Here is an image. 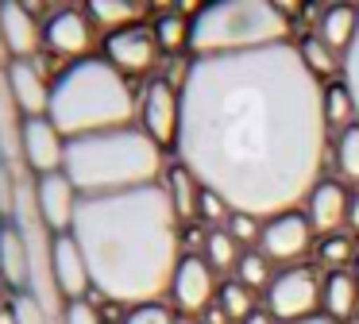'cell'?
Here are the masks:
<instances>
[{
    "label": "cell",
    "instance_id": "7a4b0ae2",
    "mask_svg": "<svg viewBox=\"0 0 359 324\" xmlns=\"http://www.w3.org/2000/svg\"><path fill=\"white\" fill-rule=\"evenodd\" d=\"M74 239L93 274V290L112 305H151L182 262V220L163 182L147 189L81 197Z\"/></svg>",
    "mask_w": 359,
    "mask_h": 324
},
{
    "label": "cell",
    "instance_id": "b9f144b4",
    "mask_svg": "<svg viewBox=\"0 0 359 324\" xmlns=\"http://www.w3.org/2000/svg\"><path fill=\"white\" fill-rule=\"evenodd\" d=\"M351 320H355V324H359V309H355V316H351Z\"/></svg>",
    "mask_w": 359,
    "mask_h": 324
},
{
    "label": "cell",
    "instance_id": "ee69618b",
    "mask_svg": "<svg viewBox=\"0 0 359 324\" xmlns=\"http://www.w3.org/2000/svg\"><path fill=\"white\" fill-rule=\"evenodd\" d=\"M197 324H201V320H197Z\"/></svg>",
    "mask_w": 359,
    "mask_h": 324
},
{
    "label": "cell",
    "instance_id": "277c9868",
    "mask_svg": "<svg viewBox=\"0 0 359 324\" xmlns=\"http://www.w3.org/2000/svg\"><path fill=\"white\" fill-rule=\"evenodd\" d=\"M140 100L135 89L109 58H81L70 62L55 77L50 89V120L66 139L97 135V131H116V128H135Z\"/></svg>",
    "mask_w": 359,
    "mask_h": 324
},
{
    "label": "cell",
    "instance_id": "4dcf8cb0",
    "mask_svg": "<svg viewBox=\"0 0 359 324\" xmlns=\"http://www.w3.org/2000/svg\"><path fill=\"white\" fill-rule=\"evenodd\" d=\"M224 228H228V236H232L240 247L243 243H248V247L255 243L259 247V236H263V220H259V216H248V212H232Z\"/></svg>",
    "mask_w": 359,
    "mask_h": 324
},
{
    "label": "cell",
    "instance_id": "60d3db41",
    "mask_svg": "<svg viewBox=\"0 0 359 324\" xmlns=\"http://www.w3.org/2000/svg\"><path fill=\"white\" fill-rule=\"evenodd\" d=\"M4 220H8V212H4V205H0V228H4Z\"/></svg>",
    "mask_w": 359,
    "mask_h": 324
},
{
    "label": "cell",
    "instance_id": "5bb4252c",
    "mask_svg": "<svg viewBox=\"0 0 359 324\" xmlns=\"http://www.w3.org/2000/svg\"><path fill=\"white\" fill-rule=\"evenodd\" d=\"M50 274H55V290L66 301H86V293H93L89 262H86V255H81L78 239L70 231L50 239Z\"/></svg>",
    "mask_w": 359,
    "mask_h": 324
},
{
    "label": "cell",
    "instance_id": "d4e9b609",
    "mask_svg": "<svg viewBox=\"0 0 359 324\" xmlns=\"http://www.w3.org/2000/svg\"><path fill=\"white\" fill-rule=\"evenodd\" d=\"M297 54H302V62L317 77H332L336 69H344V54H336L320 35H305L302 43H297Z\"/></svg>",
    "mask_w": 359,
    "mask_h": 324
},
{
    "label": "cell",
    "instance_id": "ac0fdd59",
    "mask_svg": "<svg viewBox=\"0 0 359 324\" xmlns=\"http://www.w3.org/2000/svg\"><path fill=\"white\" fill-rule=\"evenodd\" d=\"M0 282H8L16 293L32 290V243L20 220H4L0 228Z\"/></svg>",
    "mask_w": 359,
    "mask_h": 324
},
{
    "label": "cell",
    "instance_id": "2e32d148",
    "mask_svg": "<svg viewBox=\"0 0 359 324\" xmlns=\"http://www.w3.org/2000/svg\"><path fill=\"white\" fill-rule=\"evenodd\" d=\"M348 205H351V193L340 182H332V177H320L313 185V193L305 197V216H309L313 231L325 239V236H336L348 224Z\"/></svg>",
    "mask_w": 359,
    "mask_h": 324
},
{
    "label": "cell",
    "instance_id": "9c48e42d",
    "mask_svg": "<svg viewBox=\"0 0 359 324\" xmlns=\"http://www.w3.org/2000/svg\"><path fill=\"white\" fill-rule=\"evenodd\" d=\"M66 143H70V139L55 128L50 116H27L24 128H20V154H24V162L35 170V177L62 174Z\"/></svg>",
    "mask_w": 359,
    "mask_h": 324
},
{
    "label": "cell",
    "instance_id": "8fae6325",
    "mask_svg": "<svg viewBox=\"0 0 359 324\" xmlns=\"http://www.w3.org/2000/svg\"><path fill=\"white\" fill-rule=\"evenodd\" d=\"M158 54H163V46H158L151 23H135V27H124V31H116V35H104V54L101 58H109L124 77H132V74L155 69Z\"/></svg>",
    "mask_w": 359,
    "mask_h": 324
},
{
    "label": "cell",
    "instance_id": "cb8c5ba5",
    "mask_svg": "<svg viewBox=\"0 0 359 324\" xmlns=\"http://www.w3.org/2000/svg\"><path fill=\"white\" fill-rule=\"evenodd\" d=\"M325 123L328 128H340V131H348L351 123H359L355 100H351V93H348L344 81H328L325 85Z\"/></svg>",
    "mask_w": 359,
    "mask_h": 324
},
{
    "label": "cell",
    "instance_id": "83f0119b",
    "mask_svg": "<svg viewBox=\"0 0 359 324\" xmlns=\"http://www.w3.org/2000/svg\"><path fill=\"white\" fill-rule=\"evenodd\" d=\"M332 162H336V174H340L344 182H359V123H351L348 131L336 135Z\"/></svg>",
    "mask_w": 359,
    "mask_h": 324
},
{
    "label": "cell",
    "instance_id": "4fadbf2b",
    "mask_svg": "<svg viewBox=\"0 0 359 324\" xmlns=\"http://www.w3.org/2000/svg\"><path fill=\"white\" fill-rule=\"evenodd\" d=\"M217 270L201 259V255H182L178 270L170 282V301L182 313H205L217 297Z\"/></svg>",
    "mask_w": 359,
    "mask_h": 324
},
{
    "label": "cell",
    "instance_id": "d590c367",
    "mask_svg": "<svg viewBox=\"0 0 359 324\" xmlns=\"http://www.w3.org/2000/svg\"><path fill=\"white\" fill-rule=\"evenodd\" d=\"M201 324H232V316H228L220 305H209V309H205V320Z\"/></svg>",
    "mask_w": 359,
    "mask_h": 324
},
{
    "label": "cell",
    "instance_id": "f1b7e54d",
    "mask_svg": "<svg viewBox=\"0 0 359 324\" xmlns=\"http://www.w3.org/2000/svg\"><path fill=\"white\" fill-rule=\"evenodd\" d=\"M355 239L344 236V231H336V236H325L317 243V262L328 270H348L351 262H355Z\"/></svg>",
    "mask_w": 359,
    "mask_h": 324
},
{
    "label": "cell",
    "instance_id": "5b68a950",
    "mask_svg": "<svg viewBox=\"0 0 359 324\" xmlns=\"http://www.w3.org/2000/svg\"><path fill=\"white\" fill-rule=\"evenodd\" d=\"M278 43H290V15L278 4H263V0H224L201 8L189 20L194 58L263 50Z\"/></svg>",
    "mask_w": 359,
    "mask_h": 324
},
{
    "label": "cell",
    "instance_id": "52a82bcc",
    "mask_svg": "<svg viewBox=\"0 0 359 324\" xmlns=\"http://www.w3.org/2000/svg\"><path fill=\"white\" fill-rule=\"evenodd\" d=\"M140 128L158 147L178 143V128H182V85L178 81L151 77L147 89L140 93Z\"/></svg>",
    "mask_w": 359,
    "mask_h": 324
},
{
    "label": "cell",
    "instance_id": "836d02e7",
    "mask_svg": "<svg viewBox=\"0 0 359 324\" xmlns=\"http://www.w3.org/2000/svg\"><path fill=\"white\" fill-rule=\"evenodd\" d=\"M124 324H174V313L166 305H158V301H151V305H135L124 316Z\"/></svg>",
    "mask_w": 359,
    "mask_h": 324
},
{
    "label": "cell",
    "instance_id": "f546056e",
    "mask_svg": "<svg viewBox=\"0 0 359 324\" xmlns=\"http://www.w3.org/2000/svg\"><path fill=\"white\" fill-rule=\"evenodd\" d=\"M217 305L224 309L228 316H232V320H248L251 313H255V290H248V285L243 282H224L217 290Z\"/></svg>",
    "mask_w": 359,
    "mask_h": 324
},
{
    "label": "cell",
    "instance_id": "1f68e13d",
    "mask_svg": "<svg viewBox=\"0 0 359 324\" xmlns=\"http://www.w3.org/2000/svg\"><path fill=\"white\" fill-rule=\"evenodd\" d=\"M12 309H16V324H47V309L35 293H16Z\"/></svg>",
    "mask_w": 359,
    "mask_h": 324
},
{
    "label": "cell",
    "instance_id": "3957f363",
    "mask_svg": "<svg viewBox=\"0 0 359 324\" xmlns=\"http://www.w3.org/2000/svg\"><path fill=\"white\" fill-rule=\"evenodd\" d=\"M62 174L74 182L81 197H109V193L158 185L166 174V162L163 147L143 128H116L70 139Z\"/></svg>",
    "mask_w": 359,
    "mask_h": 324
},
{
    "label": "cell",
    "instance_id": "d6a6232c",
    "mask_svg": "<svg viewBox=\"0 0 359 324\" xmlns=\"http://www.w3.org/2000/svg\"><path fill=\"white\" fill-rule=\"evenodd\" d=\"M344 85H348L351 100H355V116H359V27H355L351 46L344 50Z\"/></svg>",
    "mask_w": 359,
    "mask_h": 324
},
{
    "label": "cell",
    "instance_id": "7402d4cb",
    "mask_svg": "<svg viewBox=\"0 0 359 324\" xmlns=\"http://www.w3.org/2000/svg\"><path fill=\"white\" fill-rule=\"evenodd\" d=\"M355 27H359V8L328 4L325 12L317 15V31H313V35H320L336 54H344L351 46V39H355Z\"/></svg>",
    "mask_w": 359,
    "mask_h": 324
},
{
    "label": "cell",
    "instance_id": "44dd1931",
    "mask_svg": "<svg viewBox=\"0 0 359 324\" xmlns=\"http://www.w3.org/2000/svg\"><path fill=\"white\" fill-rule=\"evenodd\" d=\"M86 15L93 20L97 31L116 35V31H124V27L147 23L151 8L147 4H132V0H93V4H86Z\"/></svg>",
    "mask_w": 359,
    "mask_h": 324
},
{
    "label": "cell",
    "instance_id": "ba28073f",
    "mask_svg": "<svg viewBox=\"0 0 359 324\" xmlns=\"http://www.w3.org/2000/svg\"><path fill=\"white\" fill-rule=\"evenodd\" d=\"M313 224L305 212H282V216H271L263 220V236H259V251L266 255L271 262H278L282 270L286 266H302V259L309 255L313 247Z\"/></svg>",
    "mask_w": 359,
    "mask_h": 324
},
{
    "label": "cell",
    "instance_id": "ab89813d",
    "mask_svg": "<svg viewBox=\"0 0 359 324\" xmlns=\"http://www.w3.org/2000/svg\"><path fill=\"white\" fill-rule=\"evenodd\" d=\"M351 274H355V282H359V255H355V262H351Z\"/></svg>",
    "mask_w": 359,
    "mask_h": 324
},
{
    "label": "cell",
    "instance_id": "6da1fadb",
    "mask_svg": "<svg viewBox=\"0 0 359 324\" xmlns=\"http://www.w3.org/2000/svg\"><path fill=\"white\" fill-rule=\"evenodd\" d=\"M325 85L294 43L209 54L182 69L178 162L232 212H294L320 182Z\"/></svg>",
    "mask_w": 359,
    "mask_h": 324
},
{
    "label": "cell",
    "instance_id": "8992f818",
    "mask_svg": "<svg viewBox=\"0 0 359 324\" xmlns=\"http://www.w3.org/2000/svg\"><path fill=\"white\" fill-rule=\"evenodd\" d=\"M320 305V278L313 266H286L266 285V309L278 324H297L317 316Z\"/></svg>",
    "mask_w": 359,
    "mask_h": 324
},
{
    "label": "cell",
    "instance_id": "8d00e7d4",
    "mask_svg": "<svg viewBox=\"0 0 359 324\" xmlns=\"http://www.w3.org/2000/svg\"><path fill=\"white\" fill-rule=\"evenodd\" d=\"M240 324H278V320L271 316V309H255V313H251L248 320H240Z\"/></svg>",
    "mask_w": 359,
    "mask_h": 324
},
{
    "label": "cell",
    "instance_id": "e0dca14e",
    "mask_svg": "<svg viewBox=\"0 0 359 324\" xmlns=\"http://www.w3.org/2000/svg\"><path fill=\"white\" fill-rule=\"evenodd\" d=\"M4 77H8V89H12V100L20 104V112L27 116H47L50 112V89L55 81H47L39 69V62H8L4 66Z\"/></svg>",
    "mask_w": 359,
    "mask_h": 324
},
{
    "label": "cell",
    "instance_id": "f35d334b",
    "mask_svg": "<svg viewBox=\"0 0 359 324\" xmlns=\"http://www.w3.org/2000/svg\"><path fill=\"white\" fill-rule=\"evenodd\" d=\"M297 324H340V320H332V316L317 313V316H309V320H297Z\"/></svg>",
    "mask_w": 359,
    "mask_h": 324
},
{
    "label": "cell",
    "instance_id": "7c38bea8",
    "mask_svg": "<svg viewBox=\"0 0 359 324\" xmlns=\"http://www.w3.org/2000/svg\"><path fill=\"white\" fill-rule=\"evenodd\" d=\"M78 205H81V193L74 189V182L66 174L35 177V212H39V224H47L55 236L74 231Z\"/></svg>",
    "mask_w": 359,
    "mask_h": 324
},
{
    "label": "cell",
    "instance_id": "9a60e30c",
    "mask_svg": "<svg viewBox=\"0 0 359 324\" xmlns=\"http://www.w3.org/2000/svg\"><path fill=\"white\" fill-rule=\"evenodd\" d=\"M0 39L8 62H32L43 46V23L39 8L32 4H0Z\"/></svg>",
    "mask_w": 359,
    "mask_h": 324
},
{
    "label": "cell",
    "instance_id": "d6986e66",
    "mask_svg": "<svg viewBox=\"0 0 359 324\" xmlns=\"http://www.w3.org/2000/svg\"><path fill=\"white\" fill-rule=\"evenodd\" d=\"M320 309L332 320H351L359 309V282L351 270H328L320 282Z\"/></svg>",
    "mask_w": 359,
    "mask_h": 324
},
{
    "label": "cell",
    "instance_id": "30bf717a",
    "mask_svg": "<svg viewBox=\"0 0 359 324\" xmlns=\"http://www.w3.org/2000/svg\"><path fill=\"white\" fill-rule=\"evenodd\" d=\"M93 39H97V27L86 15V8H55L43 23V43L58 58H70V62L89 58Z\"/></svg>",
    "mask_w": 359,
    "mask_h": 324
},
{
    "label": "cell",
    "instance_id": "74e56055",
    "mask_svg": "<svg viewBox=\"0 0 359 324\" xmlns=\"http://www.w3.org/2000/svg\"><path fill=\"white\" fill-rule=\"evenodd\" d=\"M348 224H351V228L359 231V189L351 193V205H348Z\"/></svg>",
    "mask_w": 359,
    "mask_h": 324
},
{
    "label": "cell",
    "instance_id": "e575fe53",
    "mask_svg": "<svg viewBox=\"0 0 359 324\" xmlns=\"http://www.w3.org/2000/svg\"><path fill=\"white\" fill-rule=\"evenodd\" d=\"M62 324H104V320H101V313H97V305L86 297V301H66Z\"/></svg>",
    "mask_w": 359,
    "mask_h": 324
},
{
    "label": "cell",
    "instance_id": "484cf974",
    "mask_svg": "<svg viewBox=\"0 0 359 324\" xmlns=\"http://www.w3.org/2000/svg\"><path fill=\"white\" fill-rule=\"evenodd\" d=\"M236 282H243L248 290H263L274 282V270H271V259H266L259 247H248V251L240 255V262H236Z\"/></svg>",
    "mask_w": 359,
    "mask_h": 324
},
{
    "label": "cell",
    "instance_id": "ffe728a7",
    "mask_svg": "<svg viewBox=\"0 0 359 324\" xmlns=\"http://www.w3.org/2000/svg\"><path fill=\"white\" fill-rule=\"evenodd\" d=\"M163 189H166V197H170L178 220L182 224H197V212H201V193L205 189H201V182L182 166V162H174V166L163 174Z\"/></svg>",
    "mask_w": 359,
    "mask_h": 324
},
{
    "label": "cell",
    "instance_id": "7bdbcfd3",
    "mask_svg": "<svg viewBox=\"0 0 359 324\" xmlns=\"http://www.w3.org/2000/svg\"><path fill=\"white\" fill-rule=\"evenodd\" d=\"M0 309H4V293H0Z\"/></svg>",
    "mask_w": 359,
    "mask_h": 324
},
{
    "label": "cell",
    "instance_id": "4316f807",
    "mask_svg": "<svg viewBox=\"0 0 359 324\" xmlns=\"http://www.w3.org/2000/svg\"><path fill=\"white\" fill-rule=\"evenodd\" d=\"M243 247L228 236V228H209V239H205V262L212 270H236Z\"/></svg>",
    "mask_w": 359,
    "mask_h": 324
},
{
    "label": "cell",
    "instance_id": "603a6c76",
    "mask_svg": "<svg viewBox=\"0 0 359 324\" xmlns=\"http://www.w3.org/2000/svg\"><path fill=\"white\" fill-rule=\"evenodd\" d=\"M151 31H155L163 54H178L182 46H189V15H182L178 8H166L151 20Z\"/></svg>",
    "mask_w": 359,
    "mask_h": 324
}]
</instances>
